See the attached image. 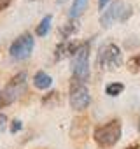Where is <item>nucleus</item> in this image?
<instances>
[{
  "label": "nucleus",
  "mask_w": 140,
  "mask_h": 149,
  "mask_svg": "<svg viewBox=\"0 0 140 149\" xmlns=\"http://www.w3.org/2000/svg\"><path fill=\"white\" fill-rule=\"evenodd\" d=\"M128 68H130L131 72H135V74L140 72V53L133 54V56L128 60Z\"/></svg>",
  "instance_id": "4468645a"
},
{
  "label": "nucleus",
  "mask_w": 140,
  "mask_h": 149,
  "mask_svg": "<svg viewBox=\"0 0 140 149\" xmlns=\"http://www.w3.org/2000/svg\"><path fill=\"white\" fill-rule=\"evenodd\" d=\"M26 72H18L16 76L7 83V86L4 88V91L0 93V100L2 105H9L12 102H16L26 90Z\"/></svg>",
  "instance_id": "7ed1b4c3"
},
{
  "label": "nucleus",
  "mask_w": 140,
  "mask_h": 149,
  "mask_svg": "<svg viewBox=\"0 0 140 149\" xmlns=\"http://www.w3.org/2000/svg\"><path fill=\"white\" fill-rule=\"evenodd\" d=\"M21 128H23V123H21L19 119H14V121L11 123V128H9V130H11V133H16V132H19Z\"/></svg>",
  "instance_id": "2eb2a0df"
},
{
  "label": "nucleus",
  "mask_w": 140,
  "mask_h": 149,
  "mask_svg": "<svg viewBox=\"0 0 140 149\" xmlns=\"http://www.w3.org/2000/svg\"><path fill=\"white\" fill-rule=\"evenodd\" d=\"M86 6H88V0H74L72 7H70V13H68L70 19H77V18L84 13Z\"/></svg>",
  "instance_id": "9d476101"
},
{
  "label": "nucleus",
  "mask_w": 140,
  "mask_h": 149,
  "mask_svg": "<svg viewBox=\"0 0 140 149\" xmlns=\"http://www.w3.org/2000/svg\"><path fill=\"white\" fill-rule=\"evenodd\" d=\"M33 47H35V39H33V35L28 33V32H25V33H21V35L11 44L9 54H11L12 60L21 61V60H26V58L32 54Z\"/></svg>",
  "instance_id": "20e7f679"
},
{
  "label": "nucleus",
  "mask_w": 140,
  "mask_h": 149,
  "mask_svg": "<svg viewBox=\"0 0 140 149\" xmlns=\"http://www.w3.org/2000/svg\"><path fill=\"white\" fill-rule=\"evenodd\" d=\"M72 74L77 83H84L89 77V44H79L76 54L72 56Z\"/></svg>",
  "instance_id": "f03ea898"
},
{
  "label": "nucleus",
  "mask_w": 140,
  "mask_h": 149,
  "mask_svg": "<svg viewBox=\"0 0 140 149\" xmlns=\"http://www.w3.org/2000/svg\"><path fill=\"white\" fill-rule=\"evenodd\" d=\"M128 16H131V7H126L121 0H117V2H114L107 11H103V14L100 18V25L103 28H109L116 19L117 21H126Z\"/></svg>",
  "instance_id": "39448f33"
},
{
  "label": "nucleus",
  "mask_w": 140,
  "mask_h": 149,
  "mask_svg": "<svg viewBox=\"0 0 140 149\" xmlns=\"http://www.w3.org/2000/svg\"><path fill=\"white\" fill-rule=\"evenodd\" d=\"M51 84H53V77L49 76V74L40 70V72H37L33 76V86L37 90H47V88H51Z\"/></svg>",
  "instance_id": "1a4fd4ad"
},
{
  "label": "nucleus",
  "mask_w": 140,
  "mask_h": 149,
  "mask_svg": "<svg viewBox=\"0 0 140 149\" xmlns=\"http://www.w3.org/2000/svg\"><path fill=\"white\" fill-rule=\"evenodd\" d=\"M51 23H53V16H51V14H47V16H46V18H42V21L37 25L35 33H37L39 37H46V35L49 33V30H51Z\"/></svg>",
  "instance_id": "9b49d317"
},
{
  "label": "nucleus",
  "mask_w": 140,
  "mask_h": 149,
  "mask_svg": "<svg viewBox=\"0 0 140 149\" xmlns=\"http://www.w3.org/2000/svg\"><path fill=\"white\" fill-rule=\"evenodd\" d=\"M126 149H140V142H137V144H131V146H128Z\"/></svg>",
  "instance_id": "6ab92c4d"
},
{
  "label": "nucleus",
  "mask_w": 140,
  "mask_h": 149,
  "mask_svg": "<svg viewBox=\"0 0 140 149\" xmlns=\"http://www.w3.org/2000/svg\"><path fill=\"white\" fill-rule=\"evenodd\" d=\"M60 2H65V0H60Z\"/></svg>",
  "instance_id": "aec40b11"
},
{
  "label": "nucleus",
  "mask_w": 140,
  "mask_h": 149,
  "mask_svg": "<svg viewBox=\"0 0 140 149\" xmlns=\"http://www.w3.org/2000/svg\"><path fill=\"white\" fill-rule=\"evenodd\" d=\"M77 30H79V25H77V21L74 19V21H67V23L61 26L60 33H61V37H63V39H68L70 35H74Z\"/></svg>",
  "instance_id": "f8f14e48"
},
{
  "label": "nucleus",
  "mask_w": 140,
  "mask_h": 149,
  "mask_svg": "<svg viewBox=\"0 0 140 149\" xmlns=\"http://www.w3.org/2000/svg\"><path fill=\"white\" fill-rule=\"evenodd\" d=\"M123 61V53H121V47L116 46V44H109L105 46L102 51H100V56H98V63H100V68L102 67H109L110 70L117 68Z\"/></svg>",
  "instance_id": "423d86ee"
},
{
  "label": "nucleus",
  "mask_w": 140,
  "mask_h": 149,
  "mask_svg": "<svg viewBox=\"0 0 140 149\" xmlns=\"http://www.w3.org/2000/svg\"><path fill=\"white\" fill-rule=\"evenodd\" d=\"M123 91H124V84L123 83H110L105 88V95H109V97H117Z\"/></svg>",
  "instance_id": "ddd939ff"
},
{
  "label": "nucleus",
  "mask_w": 140,
  "mask_h": 149,
  "mask_svg": "<svg viewBox=\"0 0 140 149\" xmlns=\"http://www.w3.org/2000/svg\"><path fill=\"white\" fill-rule=\"evenodd\" d=\"M11 2H12V0H0V11L7 9V7L11 6Z\"/></svg>",
  "instance_id": "f3484780"
},
{
  "label": "nucleus",
  "mask_w": 140,
  "mask_h": 149,
  "mask_svg": "<svg viewBox=\"0 0 140 149\" xmlns=\"http://www.w3.org/2000/svg\"><path fill=\"white\" fill-rule=\"evenodd\" d=\"M77 44H74V42H70V40H63V42H60L58 46H56V49H54V58L56 60H63V58H67V56H74L76 54V51H77Z\"/></svg>",
  "instance_id": "6e6552de"
},
{
  "label": "nucleus",
  "mask_w": 140,
  "mask_h": 149,
  "mask_svg": "<svg viewBox=\"0 0 140 149\" xmlns=\"http://www.w3.org/2000/svg\"><path fill=\"white\" fill-rule=\"evenodd\" d=\"M91 102V95L89 90L84 86V83H77L76 86L72 84L70 88V105L76 111H84Z\"/></svg>",
  "instance_id": "0eeeda50"
},
{
  "label": "nucleus",
  "mask_w": 140,
  "mask_h": 149,
  "mask_svg": "<svg viewBox=\"0 0 140 149\" xmlns=\"http://www.w3.org/2000/svg\"><path fill=\"white\" fill-rule=\"evenodd\" d=\"M121 121L119 119H112V121H107L105 125H100L95 128V133H93V139L95 142L100 146V147H112L119 142L121 139Z\"/></svg>",
  "instance_id": "f257e3e1"
},
{
  "label": "nucleus",
  "mask_w": 140,
  "mask_h": 149,
  "mask_svg": "<svg viewBox=\"0 0 140 149\" xmlns=\"http://www.w3.org/2000/svg\"><path fill=\"white\" fill-rule=\"evenodd\" d=\"M6 123H7V118H6V114H2V112H0V133L4 132V128H6Z\"/></svg>",
  "instance_id": "dca6fc26"
},
{
  "label": "nucleus",
  "mask_w": 140,
  "mask_h": 149,
  "mask_svg": "<svg viewBox=\"0 0 140 149\" xmlns=\"http://www.w3.org/2000/svg\"><path fill=\"white\" fill-rule=\"evenodd\" d=\"M109 2H110V0H98V9H100V11H103V9L107 7V4H109Z\"/></svg>",
  "instance_id": "a211bd4d"
}]
</instances>
